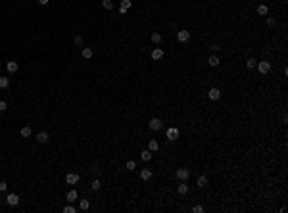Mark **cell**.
<instances>
[{
	"instance_id": "4fadbf2b",
	"label": "cell",
	"mask_w": 288,
	"mask_h": 213,
	"mask_svg": "<svg viewBox=\"0 0 288 213\" xmlns=\"http://www.w3.org/2000/svg\"><path fill=\"white\" fill-rule=\"evenodd\" d=\"M196 184H198V188H206V186H207V177L206 175H200V177H198V180H196Z\"/></svg>"
},
{
	"instance_id": "8fae6325",
	"label": "cell",
	"mask_w": 288,
	"mask_h": 213,
	"mask_svg": "<svg viewBox=\"0 0 288 213\" xmlns=\"http://www.w3.org/2000/svg\"><path fill=\"white\" fill-rule=\"evenodd\" d=\"M6 69H8V73H17V69H19L17 61H8V64H6Z\"/></svg>"
},
{
	"instance_id": "44dd1931",
	"label": "cell",
	"mask_w": 288,
	"mask_h": 213,
	"mask_svg": "<svg viewBox=\"0 0 288 213\" xmlns=\"http://www.w3.org/2000/svg\"><path fill=\"white\" fill-rule=\"evenodd\" d=\"M150 40H152L154 44H160V42H161V35H160V33H152Z\"/></svg>"
},
{
	"instance_id": "30bf717a",
	"label": "cell",
	"mask_w": 288,
	"mask_h": 213,
	"mask_svg": "<svg viewBox=\"0 0 288 213\" xmlns=\"http://www.w3.org/2000/svg\"><path fill=\"white\" fill-rule=\"evenodd\" d=\"M48 140H50L48 133H44V131H43V133H39V134H36V142H39V144H46Z\"/></svg>"
},
{
	"instance_id": "e0dca14e",
	"label": "cell",
	"mask_w": 288,
	"mask_h": 213,
	"mask_svg": "<svg viewBox=\"0 0 288 213\" xmlns=\"http://www.w3.org/2000/svg\"><path fill=\"white\" fill-rule=\"evenodd\" d=\"M140 179H142V180H150L152 179V171L150 169H142V171H140Z\"/></svg>"
},
{
	"instance_id": "8992f818",
	"label": "cell",
	"mask_w": 288,
	"mask_h": 213,
	"mask_svg": "<svg viewBox=\"0 0 288 213\" xmlns=\"http://www.w3.org/2000/svg\"><path fill=\"white\" fill-rule=\"evenodd\" d=\"M161 125H163V123H161V119H160V117H154V119H150V123H148V127L152 129V131H160V129H161Z\"/></svg>"
},
{
	"instance_id": "52a82bcc",
	"label": "cell",
	"mask_w": 288,
	"mask_h": 213,
	"mask_svg": "<svg viewBox=\"0 0 288 213\" xmlns=\"http://www.w3.org/2000/svg\"><path fill=\"white\" fill-rule=\"evenodd\" d=\"M6 204H8V205H12V207H14V205H17V204H19V196H17V194H8Z\"/></svg>"
},
{
	"instance_id": "e575fe53",
	"label": "cell",
	"mask_w": 288,
	"mask_h": 213,
	"mask_svg": "<svg viewBox=\"0 0 288 213\" xmlns=\"http://www.w3.org/2000/svg\"><path fill=\"white\" fill-rule=\"evenodd\" d=\"M267 25H269V27H273V25H275V17H269V19H267Z\"/></svg>"
},
{
	"instance_id": "83f0119b",
	"label": "cell",
	"mask_w": 288,
	"mask_h": 213,
	"mask_svg": "<svg viewBox=\"0 0 288 213\" xmlns=\"http://www.w3.org/2000/svg\"><path fill=\"white\" fill-rule=\"evenodd\" d=\"M102 6L106 10H112L113 8V2H112V0H102Z\"/></svg>"
},
{
	"instance_id": "4316f807",
	"label": "cell",
	"mask_w": 288,
	"mask_h": 213,
	"mask_svg": "<svg viewBox=\"0 0 288 213\" xmlns=\"http://www.w3.org/2000/svg\"><path fill=\"white\" fill-rule=\"evenodd\" d=\"M246 65H248L250 69H252V67H255V65H258V60H255V58H248V61H246Z\"/></svg>"
},
{
	"instance_id": "cb8c5ba5",
	"label": "cell",
	"mask_w": 288,
	"mask_h": 213,
	"mask_svg": "<svg viewBox=\"0 0 288 213\" xmlns=\"http://www.w3.org/2000/svg\"><path fill=\"white\" fill-rule=\"evenodd\" d=\"M125 169H127V171H135V169H137V163H135L133 159H129V161L125 163Z\"/></svg>"
},
{
	"instance_id": "7c38bea8",
	"label": "cell",
	"mask_w": 288,
	"mask_h": 213,
	"mask_svg": "<svg viewBox=\"0 0 288 213\" xmlns=\"http://www.w3.org/2000/svg\"><path fill=\"white\" fill-rule=\"evenodd\" d=\"M161 58H163V50H161V48H154V50H152V60L158 61Z\"/></svg>"
},
{
	"instance_id": "7a4b0ae2",
	"label": "cell",
	"mask_w": 288,
	"mask_h": 213,
	"mask_svg": "<svg viewBox=\"0 0 288 213\" xmlns=\"http://www.w3.org/2000/svg\"><path fill=\"white\" fill-rule=\"evenodd\" d=\"M255 67L259 69L261 75H267L271 71V64H269V61H258V65H255Z\"/></svg>"
},
{
	"instance_id": "1f68e13d",
	"label": "cell",
	"mask_w": 288,
	"mask_h": 213,
	"mask_svg": "<svg viewBox=\"0 0 288 213\" xmlns=\"http://www.w3.org/2000/svg\"><path fill=\"white\" fill-rule=\"evenodd\" d=\"M6 110H8V104L4 100H0V111H6Z\"/></svg>"
},
{
	"instance_id": "5b68a950",
	"label": "cell",
	"mask_w": 288,
	"mask_h": 213,
	"mask_svg": "<svg viewBox=\"0 0 288 213\" xmlns=\"http://www.w3.org/2000/svg\"><path fill=\"white\" fill-rule=\"evenodd\" d=\"M177 40H179V42H188V40H190V31H179V33H177Z\"/></svg>"
},
{
	"instance_id": "ac0fdd59",
	"label": "cell",
	"mask_w": 288,
	"mask_h": 213,
	"mask_svg": "<svg viewBox=\"0 0 288 213\" xmlns=\"http://www.w3.org/2000/svg\"><path fill=\"white\" fill-rule=\"evenodd\" d=\"M148 150H150V152H158V150H160V144H158V140H150V144H148Z\"/></svg>"
},
{
	"instance_id": "3957f363",
	"label": "cell",
	"mask_w": 288,
	"mask_h": 213,
	"mask_svg": "<svg viewBox=\"0 0 288 213\" xmlns=\"http://www.w3.org/2000/svg\"><path fill=\"white\" fill-rule=\"evenodd\" d=\"M207 96H209V100H213V102H217L219 98H221V90H219L217 86H213V88H209V92H207Z\"/></svg>"
},
{
	"instance_id": "603a6c76",
	"label": "cell",
	"mask_w": 288,
	"mask_h": 213,
	"mask_svg": "<svg viewBox=\"0 0 288 213\" xmlns=\"http://www.w3.org/2000/svg\"><path fill=\"white\" fill-rule=\"evenodd\" d=\"M10 86V79L8 77H0V88H8Z\"/></svg>"
},
{
	"instance_id": "9c48e42d",
	"label": "cell",
	"mask_w": 288,
	"mask_h": 213,
	"mask_svg": "<svg viewBox=\"0 0 288 213\" xmlns=\"http://www.w3.org/2000/svg\"><path fill=\"white\" fill-rule=\"evenodd\" d=\"M131 4H133L131 0H121V6H119V14L125 15V14H127V10L131 8Z\"/></svg>"
},
{
	"instance_id": "6da1fadb",
	"label": "cell",
	"mask_w": 288,
	"mask_h": 213,
	"mask_svg": "<svg viewBox=\"0 0 288 213\" xmlns=\"http://www.w3.org/2000/svg\"><path fill=\"white\" fill-rule=\"evenodd\" d=\"M165 136H167V140H169V142H175V140L179 138V129L169 127V129L165 131Z\"/></svg>"
},
{
	"instance_id": "ba28073f",
	"label": "cell",
	"mask_w": 288,
	"mask_h": 213,
	"mask_svg": "<svg viewBox=\"0 0 288 213\" xmlns=\"http://www.w3.org/2000/svg\"><path fill=\"white\" fill-rule=\"evenodd\" d=\"M79 179H81V177L77 175V173H69V175L65 177V183H67V184H77V183H79Z\"/></svg>"
},
{
	"instance_id": "7402d4cb",
	"label": "cell",
	"mask_w": 288,
	"mask_h": 213,
	"mask_svg": "<svg viewBox=\"0 0 288 213\" xmlns=\"http://www.w3.org/2000/svg\"><path fill=\"white\" fill-rule=\"evenodd\" d=\"M83 58H85V60H90V58H92V48H83Z\"/></svg>"
},
{
	"instance_id": "d590c367",
	"label": "cell",
	"mask_w": 288,
	"mask_h": 213,
	"mask_svg": "<svg viewBox=\"0 0 288 213\" xmlns=\"http://www.w3.org/2000/svg\"><path fill=\"white\" fill-rule=\"evenodd\" d=\"M36 2H39V4H43V6H46V4H48V0H36Z\"/></svg>"
},
{
	"instance_id": "5bb4252c",
	"label": "cell",
	"mask_w": 288,
	"mask_h": 213,
	"mask_svg": "<svg viewBox=\"0 0 288 213\" xmlns=\"http://www.w3.org/2000/svg\"><path fill=\"white\" fill-rule=\"evenodd\" d=\"M177 192H179L181 196H186V194H188V184H186V180H182V183L179 184V188H177Z\"/></svg>"
},
{
	"instance_id": "d6a6232c",
	"label": "cell",
	"mask_w": 288,
	"mask_h": 213,
	"mask_svg": "<svg viewBox=\"0 0 288 213\" xmlns=\"http://www.w3.org/2000/svg\"><path fill=\"white\" fill-rule=\"evenodd\" d=\"M192 211H194V213H202L204 207H202V205H194V207H192Z\"/></svg>"
},
{
	"instance_id": "277c9868",
	"label": "cell",
	"mask_w": 288,
	"mask_h": 213,
	"mask_svg": "<svg viewBox=\"0 0 288 213\" xmlns=\"http://www.w3.org/2000/svg\"><path fill=\"white\" fill-rule=\"evenodd\" d=\"M188 177H190V169H185V167L177 169V179L179 180H188Z\"/></svg>"
},
{
	"instance_id": "2e32d148",
	"label": "cell",
	"mask_w": 288,
	"mask_h": 213,
	"mask_svg": "<svg viewBox=\"0 0 288 213\" xmlns=\"http://www.w3.org/2000/svg\"><path fill=\"white\" fill-rule=\"evenodd\" d=\"M207 64L211 65V67H217L219 64H221V61H219V58H217L215 54H213V56H209V58H207Z\"/></svg>"
},
{
	"instance_id": "484cf974",
	"label": "cell",
	"mask_w": 288,
	"mask_h": 213,
	"mask_svg": "<svg viewBox=\"0 0 288 213\" xmlns=\"http://www.w3.org/2000/svg\"><path fill=\"white\" fill-rule=\"evenodd\" d=\"M31 133H33V131H31V127H23V129H21V136H23V138H29Z\"/></svg>"
},
{
	"instance_id": "4dcf8cb0",
	"label": "cell",
	"mask_w": 288,
	"mask_h": 213,
	"mask_svg": "<svg viewBox=\"0 0 288 213\" xmlns=\"http://www.w3.org/2000/svg\"><path fill=\"white\" fill-rule=\"evenodd\" d=\"M64 213H75V207H73V205H65L64 207Z\"/></svg>"
},
{
	"instance_id": "d6986e66",
	"label": "cell",
	"mask_w": 288,
	"mask_h": 213,
	"mask_svg": "<svg viewBox=\"0 0 288 213\" xmlns=\"http://www.w3.org/2000/svg\"><path fill=\"white\" fill-rule=\"evenodd\" d=\"M65 198H67V202H77V190H69Z\"/></svg>"
},
{
	"instance_id": "f1b7e54d",
	"label": "cell",
	"mask_w": 288,
	"mask_h": 213,
	"mask_svg": "<svg viewBox=\"0 0 288 213\" xmlns=\"http://www.w3.org/2000/svg\"><path fill=\"white\" fill-rule=\"evenodd\" d=\"M75 44H77V46H83V44H85V39L77 35V37H75Z\"/></svg>"
},
{
	"instance_id": "d4e9b609",
	"label": "cell",
	"mask_w": 288,
	"mask_h": 213,
	"mask_svg": "<svg viewBox=\"0 0 288 213\" xmlns=\"http://www.w3.org/2000/svg\"><path fill=\"white\" fill-rule=\"evenodd\" d=\"M79 207H81V211H87L88 207H90V202H88V200H81V204H79Z\"/></svg>"
},
{
	"instance_id": "836d02e7",
	"label": "cell",
	"mask_w": 288,
	"mask_h": 213,
	"mask_svg": "<svg viewBox=\"0 0 288 213\" xmlns=\"http://www.w3.org/2000/svg\"><path fill=\"white\" fill-rule=\"evenodd\" d=\"M6 188H8V184H6V183H4V180H0V192H4V190H6Z\"/></svg>"
},
{
	"instance_id": "ffe728a7",
	"label": "cell",
	"mask_w": 288,
	"mask_h": 213,
	"mask_svg": "<svg viewBox=\"0 0 288 213\" xmlns=\"http://www.w3.org/2000/svg\"><path fill=\"white\" fill-rule=\"evenodd\" d=\"M258 14L259 15H267V14H269V8H267L265 4H259V6H258Z\"/></svg>"
},
{
	"instance_id": "9a60e30c",
	"label": "cell",
	"mask_w": 288,
	"mask_h": 213,
	"mask_svg": "<svg viewBox=\"0 0 288 213\" xmlns=\"http://www.w3.org/2000/svg\"><path fill=\"white\" fill-rule=\"evenodd\" d=\"M152 154H154V152H150V150H142V152H140V159H142V161H150Z\"/></svg>"
},
{
	"instance_id": "f546056e",
	"label": "cell",
	"mask_w": 288,
	"mask_h": 213,
	"mask_svg": "<svg viewBox=\"0 0 288 213\" xmlns=\"http://www.w3.org/2000/svg\"><path fill=\"white\" fill-rule=\"evenodd\" d=\"M100 186H102V183H100L98 179H96V180H92V190H98Z\"/></svg>"
}]
</instances>
